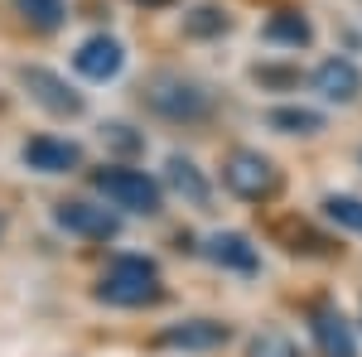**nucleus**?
<instances>
[{
  "mask_svg": "<svg viewBox=\"0 0 362 357\" xmlns=\"http://www.w3.org/2000/svg\"><path fill=\"white\" fill-rule=\"evenodd\" d=\"M15 10H20L25 25L39 29V34H54V29H63V20H68V5H63V0H15Z\"/></svg>",
  "mask_w": 362,
  "mask_h": 357,
  "instance_id": "nucleus-17",
  "label": "nucleus"
},
{
  "mask_svg": "<svg viewBox=\"0 0 362 357\" xmlns=\"http://www.w3.org/2000/svg\"><path fill=\"white\" fill-rule=\"evenodd\" d=\"M223 184H227V193H237L247 203H266V198L280 193V169L261 150H232L223 160Z\"/></svg>",
  "mask_w": 362,
  "mask_h": 357,
  "instance_id": "nucleus-4",
  "label": "nucleus"
},
{
  "mask_svg": "<svg viewBox=\"0 0 362 357\" xmlns=\"http://www.w3.org/2000/svg\"><path fill=\"white\" fill-rule=\"evenodd\" d=\"M20 83H25V92L39 102V107L54 111V116H83L87 111L83 92H73L68 78H58V73H49V68H20Z\"/></svg>",
  "mask_w": 362,
  "mask_h": 357,
  "instance_id": "nucleus-6",
  "label": "nucleus"
},
{
  "mask_svg": "<svg viewBox=\"0 0 362 357\" xmlns=\"http://www.w3.org/2000/svg\"><path fill=\"white\" fill-rule=\"evenodd\" d=\"M247 357H305L285 333H276V329H266V333H256L251 338V348H247Z\"/></svg>",
  "mask_w": 362,
  "mask_h": 357,
  "instance_id": "nucleus-20",
  "label": "nucleus"
},
{
  "mask_svg": "<svg viewBox=\"0 0 362 357\" xmlns=\"http://www.w3.org/2000/svg\"><path fill=\"white\" fill-rule=\"evenodd\" d=\"M136 5H145V10H165V5H174V0H136Z\"/></svg>",
  "mask_w": 362,
  "mask_h": 357,
  "instance_id": "nucleus-22",
  "label": "nucleus"
},
{
  "mask_svg": "<svg viewBox=\"0 0 362 357\" xmlns=\"http://www.w3.org/2000/svg\"><path fill=\"white\" fill-rule=\"evenodd\" d=\"M227 29H232V20H227L223 5H194V10L184 15V34H189V39H218Z\"/></svg>",
  "mask_w": 362,
  "mask_h": 357,
  "instance_id": "nucleus-18",
  "label": "nucleus"
},
{
  "mask_svg": "<svg viewBox=\"0 0 362 357\" xmlns=\"http://www.w3.org/2000/svg\"><path fill=\"white\" fill-rule=\"evenodd\" d=\"M165 184L179 193L189 208H208V203H213V184H208V179H203V169H198L194 160H184V155H169Z\"/></svg>",
  "mask_w": 362,
  "mask_h": 357,
  "instance_id": "nucleus-13",
  "label": "nucleus"
},
{
  "mask_svg": "<svg viewBox=\"0 0 362 357\" xmlns=\"http://www.w3.org/2000/svg\"><path fill=\"white\" fill-rule=\"evenodd\" d=\"M73 68L83 73L87 83H107V78H116V73L126 68V49L116 44L112 34H92V39H83V44H78Z\"/></svg>",
  "mask_w": 362,
  "mask_h": 357,
  "instance_id": "nucleus-10",
  "label": "nucleus"
},
{
  "mask_svg": "<svg viewBox=\"0 0 362 357\" xmlns=\"http://www.w3.org/2000/svg\"><path fill=\"white\" fill-rule=\"evenodd\" d=\"M266 126L280 136H319L324 131V116L309 107H271L266 111Z\"/></svg>",
  "mask_w": 362,
  "mask_h": 357,
  "instance_id": "nucleus-15",
  "label": "nucleus"
},
{
  "mask_svg": "<svg viewBox=\"0 0 362 357\" xmlns=\"http://www.w3.org/2000/svg\"><path fill=\"white\" fill-rule=\"evenodd\" d=\"M145 107L155 111V116H165V121H203L213 111V97L198 83H189V78L160 73V78L145 83Z\"/></svg>",
  "mask_w": 362,
  "mask_h": 357,
  "instance_id": "nucleus-3",
  "label": "nucleus"
},
{
  "mask_svg": "<svg viewBox=\"0 0 362 357\" xmlns=\"http://www.w3.org/2000/svg\"><path fill=\"white\" fill-rule=\"evenodd\" d=\"M0 237H5V218H0Z\"/></svg>",
  "mask_w": 362,
  "mask_h": 357,
  "instance_id": "nucleus-23",
  "label": "nucleus"
},
{
  "mask_svg": "<svg viewBox=\"0 0 362 357\" xmlns=\"http://www.w3.org/2000/svg\"><path fill=\"white\" fill-rule=\"evenodd\" d=\"M203 256H208L213 266L237 271V275H251L256 266H261V256H256V247H251V237H242V232H218V237H208Z\"/></svg>",
  "mask_w": 362,
  "mask_h": 357,
  "instance_id": "nucleus-12",
  "label": "nucleus"
},
{
  "mask_svg": "<svg viewBox=\"0 0 362 357\" xmlns=\"http://www.w3.org/2000/svg\"><path fill=\"white\" fill-rule=\"evenodd\" d=\"M25 165L39 169V174H73L83 165V145L78 140H58V136H34L25 140Z\"/></svg>",
  "mask_w": 362,
  "mask_h": 357,
  "instance_id": "nucleus-11",
  "label": "nucleus"
},
{
  "mask_svg": "<svg viewBox=\"0 0 362 357\" xmlns=\"http://www.w3.org/2000/svg\"><path fill=\"white\" fill-rule=\"evenodd\" d=\"M309 333H314L319 357H358V333H353V324L338 314L334 304H314L309 309Z\"/></svg>",
  "mask_w": 362,
  "mask_h": 357,
  "instance_id": "nucleus-7",
  "label": "nucleus"
},
{
  "mask_svg": "<svg viewBox=\"0 0 362 357\" xmlns=\"http://www.w3.org/2000/svg\"><path fill=\"white\" fill-rule=\"evenodd\" d=\"M92 189L102 193L112 208L121 213H140V218H155L165 208V189L145 174V169H126V165H102L92 174Z\"/></svg>",
  "mask_w": 362,
  "mask_h": 357,
  "instance_id": "nucleus-2",
  "label": "nucleus"
},
{
  "mask_svg": "<svg viewBox=\"0 0 362 357\" xmlns=\"http://www.w3.org/2000/svg\"><path fill=\"white\" fill-rule=\"evenodd\" d=\"M276 237L285 242V251H305V256H334V242L329 237H319L314 227H305V222H280L276 227Z\"/></svg>",
  "mask_w": 362,
  "mask_h": 357,
  "instance_id": "nucleus-16",
  "label": "nucleus"
},
{
  "mask_svg": "<svg viewBox=\"0 0 362 357\" xmlns=\"http://www.w3.org/2000/svg\"><path fill=\"white\" fill-rule=\"evenodd\" d=\"M102 136L112 140L116 150H140V136H131V126H121V121H116V126H107Z\"/></svg>",
  "mask_w": 362,
  "mask_h": 357,
  "instance_id": "nucleus-21",
  "label": "nucleus"
},
{
  "mask_svg": "<svg viewBox=\"0 0 362 357\" xmlns=\"http://www.w3.org/2000/svg\"><path fill=\"white\" fill-rule=\"evenodd\" d=\"M319 208H324V218L334 222V227H343V232L362 237V198H353V193H329Z\"/></svg>",
  "mask_w": 362,
  "mask_h": 357,
  "instance_id": "nucleus-19",
  "label": "nucleus"
},
{
  "mask_svg": "<svg viewBox=\"0 0 362 357\" xmlns=\"http://www.w3.org/2000/svg\"><path fill=\"white\" fill-rule=\"evenodd\" d=\"M97 300L116 309H150L165 300V280L150 256H116L97 280Z\"/></svg>",
  "mask_w": 362,
  "mask_h": 357,
  "instance_id": "nucleus-1",
  "label": "nucleus"
},
{
  "mask_svg": "<svg viewBox=\"0 0 362 357\" xmlns=\"http://www.w3.org/2000/svg\"><path fill=\"white\" fill-rule=\"evenodd\" d=\"M261 39L266 44H280V49H309V39H314V29L300 10H276L266 25H261Z\"/></svg>",
  "mask_w": 362,
  "mask_h": 357,
  "instance_id": "nucleus-14",
  "label": "nucleus"
},
{
  "mask_svg": "<svg viewBox=\"0 0 362 357\" xmlns=\"http://www.w3.org/2000/svg\"><path fill=\"white\" fill-rule=\"evenodd\" d=\"M54 222L73 237H87V242H112L121 232V218L112 208H97V203H83V198H63L54 208Z\"/></svg>",
  "mask_w": 362,
  "mask_h": 357,
  "instance_id": "nucleus-5",
  "label": "nucleus"
},
{
  "mask_svg": "<svg viewBox=\"0 0 362 357\" xmlns=\"http://www.w3.org/2000/svg\"><path fill=\"white\" fill-rule=\"evenodd\" d=\"M232 329L218 324V319H184V324H169L160 329V348H174V353H213V348H223Z\"/></svg>",
  "mask_w": 362,
  "mask_h": 357,
  "instance_id": "nucleus-8",
  "label": "nucleus"
},
{
  "mask_svg": "<svg viewBox=\"0 0 362 357\" xmlns=\"http://www.w3.org/2000/svg\"><path fill=\"white\" fill-rule=\"evenodd\" d=\"M309 83H314V92H319L324 102H334V107H348V102L362 97V73H358L353 58H324Z\"/></svg>",
  "mask_w": 362,
  "mask_h": 357,
  "instance_id": "nucleus-9",
  "label": "nucleus"
}]
</instances>
